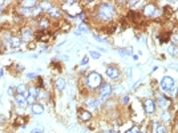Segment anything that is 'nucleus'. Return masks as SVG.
I'll return each mask as SVG.
<instances>
[{
  "label": "nucleus",
  "instance_id": "1",
  "mask_svg": "<svg viewBox=\"0 0 178 133\" xmlns=\"http://www.w3.org/2000/svg\"><path fill=\"white\" fill-rule=\"evenodd\" d=\"M113 16H114V8L108 3H104L97 8V17L100 20H110L113 19Z\"/></svg>",
  "mask_w": 178,
  "mask_h": 133
},
{
  "label": "nucleus",
  "instance_id": "2",
  "mask_svg": "<svg viewBox=\"0 0 178 133\" xmlns=\"http://www.w3.org/2000/svg\"><path fill=\"white\" fill-rule=\"evenodd\" d=\"M85 83H87V85L92 89L100 88V86L104 84L102 77H101V75L100 73H97V72H90L89 73V75L87 76V79H85Z\"/></svg>",
  "mask_w": 178,
  "mask_h": 133
},
{
  "label": "nucleus",
  "instance_id": "3",
  "mask_svg": "<svg viewBox=\"0 0 178 133\" xmlns=\"http://www.w3.org/2000/svg\"><path fill=\"white\" fill-rule=\"evenodd\" d=\"M159 85H161V89L165 92V93H168V95H174L173 92H174V85H176V81H174L171 77L165 76L164 79L161 80Z\"/></svg>",
  "mask_w": 178,
  "mask_h": 133
},
{
  "label": "nucleus",
  "instance_id": "4",
  "mask_svg": "<svg viewBox=\"0 0 178 133\" xmlns=\"http://www.w3.org/2000/svg\"><path fill=\"white\" fill-rule=\"evenodd\" d=\"M110 93H112V86H110V84H108V83H104V84L100 86V96H101V100H99V104L104 100V98L106 97V96H109Z\"/></svg>",
  "mask_w": 178,
  "mask_h": 133
},
{
  "label": "nucleus",
  "instance_id": "5",
  "mask_svg": "<svg viewBox=\"0 0 178 133\" xmlns=\"http://www.w3.org/2000/svg\"><path fill=\"white\" fill-rule=\"evenodd\" d=\"M144 108H145V112L152 114L156 112V101L153 98H146L145 103H144Z\"/></svg>",
  "mask_w": 178,
  "mask_h": 133
},
{
  "label": "nucleus",
  "instance_id": "6",
  "mask_svg": "<svg viewBox=\"0 0 178 133\" xmlns=\"http://www.w3.org/2000/svg\"><path fill=\"white\" fill-rule=\"evenodd\" d=\"M156 12H157V7L154 4H146L145 8H144V16L152 17L156 15Z\"/></svg>",
  "mask_w": 178,
  "mask_h": 133
},
{
  "label": "nucleus",
  "instance_id": "7",
  "mask_svg": "<svg viewBox=\"0 0 178 133\" xmlns=\"http://www.w3.org/2000/svg\"><path fill=\"white\" fill-rule=\"evenodd\" d=\"M106 75H108V77H110V79H118L120 77V71L117 69L116 67H108L106 68Z\"/></svg>",
  "mask_w": 178,
  "mask_h": 133
},
{
  "label": "nucleus",
  "instance_id": "8",
  "mask_svg": "<svg viewBox=\"0 0 178 133\" xmlns=\"http://www.w3.org/2000/svg\"><path fill=\"white\" fill-rule=\"evenodd\" d=\"M156 104H157L158 107H161V108H166L168 105L170 104V101H169L168 97H165V96L159 95L158 97H157V101H156Z\"/></svg>",
  "mask_w": 178,
  "mask_h": 133
},
{
  "label": "nucleus",
  "instance_id": "9",
  "mask_svg": "<svg viewBox=\"0 0 178 133\" xmlns=\"http://www.w3.org/2000/svg\"><path fill=\"white\" fill-rule=\"evenodd\" d=\"M16 92L20 95H24L25 97H28L29 96V92H28V86H27L25 84H19L16 86Z\"/></svg>",
  "mask_w": 178,
  "mask_h": 133
},
{
  "label": "nucleus",
  "instance_id": "10",
  "mask_svg": "<svg viewBox=\"0 0 178 133\" xmlns=\"http://www.w3.org/2000/svg\"><path fill=\"white\" fill-rule=\"evenodd\" d=\"M15 101H16L17 105H20V107H25L27 105V97L24 95L17 93L16 96H15Z\"/></svg>",
  "mask_w": 178,
  "mask_h": 133
},
{
  "label": "nucleus",
  "instance_id": "11",
  "mask_svg": "<svg viewBox=\"0 0 178 133\" xmlns=\"http://www.w3.org/2000/svg\"><path fill=\"white\" fill-rule=\"evenodd\" d=\"M31 109H32V113L33 114H43L44 113V107H43L41 104H33L32 107H31Z\"/></svg>",
  "mask_w": 178,
  "mask_h": 133
},
{
  "label": "nucleus",
  "instance_id": "12",
  "mask_svg": "<svg viewBox=\"0 0 178 133\" xmlns=\"http://www.w3.org/2000/svg\"><path fill=\"white\" fill-rule=\"evenodd\" d=\"M10 45L11 48H19L21 45V39L20 38H16V36H12V38L10 39Z\"/></svg>",
  "mask_w": 178,
  "mask_h": 133
},
{
  "label": "nucleus",
  "instance_id": "13",
  "mask_svg": "<svg viewBox=\"0 0 178 133\" xmlns=\"http://www.w3.org/2000/svg\"><path fill=\"white\" fill-rule=\"evenodd\" d=\"M79 117L82 120V121H89L92 116H90V112H89V110H81L80 109L79 110Z\"/></svg>",
  "mask_w": 178,
  "mask_h": 133
},
{
  "label": "nucleus",
  "instance_id": "14",
  "mask_svg": "<svg viewBox=\"0 0 178 133\" xmlns=\"http://www.w3.org/2000/svg\"><path fill=\"white\" fill-rule=\"evenodd\" d=\"M21 38H23V40H25V41H29V39L32 38V31H31V28H24L21 31Z\"/></svg>",
  "mask_w": 178,
  "mask_h": 133
},
{
  "label": "nucleus",
  "instance_id": "15",
  "mask_svg": "<svg viewBox=\"0 0 178 133\" xmlns=\"http://www.w3.org/2000/svg\"><path fill=\"white\" fill-rule=\"evenodd\" d=\"M55 85H56V88L59 89V91H64V88H65L67 83H65V80H64L63 77H59V79L56 80V83H55Z\"/></svg>",
  "mask_w": 178,
  "mask_h": 133
},
{
  "label": "nucleus",
  "instance_id": "16",
  "mask_svg": "<svg viewBox=\"0 0 178 133\" xmlns=\"http://www.w3.org/2000/svg\"><path fill=\"white\" fill-rule=\"evenodd\" d=\"M48 14H49V16H52V17H60V15H61V11L59 10L57 7H51V10L48 11Z\"/></svg>",
  "mask_w": 178,
  "mask_h": 133
},
{
  "label": "nucleus",
  "instance_id": "17",
  "mask_svg": "<svg viewBox=\"0 0 178 133\" xmlns=\"http://www.w3.org/2000/svg\"><path fill=\"white\" fill-rule=\"evenodd\" d=\"M21 5H23V8H28V10H31V8L36 7V2H23Z\"/></svg>",
  "mask_w": 178,
  "mask_h": 133
},
{
  "label": "nucleus",
  "instance_id": "18",
  "mask_svg": "<svg viewBox=\"0 0 178 133\" xmlns=\"http://www.w3.org/2000/svg\"><path fill=\"white\" fill-rule=\"evenodd\" d=\"M28 92H29L31 96H33V97H39V89L36 88V86H29Z\"/></svg>",
  "mask_w": 178,
  "mask_h": 133
},
{
  "label": "nucleus",
  "instance_id": "19",
  "mask_svg": "<svg viewBox=\"0 0 178 133\" xmlns=\"http://www.w3.org/2000/svg\"><path fill=\"white\" fill-rule=\"evenodd\" d=\"M39 26L41 27V28H47V27L49 26V23H48V20H47V19H44V17H43V19L39 21Z\"/></svg>",
  "mask_w": 178,
  "mask_h": 133
},
{
  "label": "nucleus",
  "instance_id": "20",
  "mask_svg": "<svg viewBox=\"0 0 178 133\" xmlns=\"http://www.w3.org/2000/svg\"><path fill=\"white\" fill-rule=\"evenodd\" d=\"M27 104H31V105H33V104H36V97H33V96H28L27 97Z\"/></svg>",
  "mask_w": 178,
  "mask_h": 133
},
{
  "label": "nucleus",
  "instance_id": "21",
  "mask_svg": "<svg viewBox=\"0 0 178 133\" xmlns=\"http://www.w3.org/2000/svg\"><path fill=\"white\" fill-rule=\"evenodd\" d=\"M97 104H99V101H96V100H93V98H90V100H88V105L90 108H96L97 107Z\"/></svg>",
  "mask_w": 178,
  "mask_h": 133
},
{
  "label": "nucleus",
  "instance_id": "22",
  "mask_svg": "<svg viewBox=\"0 0 178 133\" xmlns=\"http://www.w3.org/2000/svg\"><path fill=\"white\" fill-rule=\"evenodd\" d=\"M157 133H166V126L162 124V125L157 126Z\"/></svg>",
  "mask_w": 178,
  "mask_h": 133
},
{
  "label": "nucleus",
  "instance_id": "23",
  "mask_svg": "<svg viewBox=\"0 0 178 133\" xmlns=\"http://www.w3.org/2000/svg\"><path fill=\"white\" fill-rule=\"evenodd\" d=\"M126 133H140V126L138 125H134L132 129H129Z\"/></svg>",
  "mask_w": 178,
  "mask_h": 133
},
{
  "label": "nucleus",
  "instance_id": "24",
  "mask_svg": "<svg viewBox=\"0 0 178 133\" xmlns=\"http://www.w3.org/2000/svg\"><path fill=\"white\" fill-rule=\"evenodd\" d=\"M20 12H21V14H23V15H27V16L32 14V11H31V10H28V8H23V7L20 8Z\"/></svg>",
  "mask_w": 178,
  "mask_h": 133
},
{
  "label": "nucleus",
  "instance_id": "25",
  "mask_svg": "<svg viewBox=\"0 0 178 133\" xmlns=\"http://www.w3.org/2000/svg\"><path fill=\"white\" fill-rule=\"evenodd\" d=\"M89 55H90L93 59H100V53L96 51H89Z\"/></svg>",
  "mask_w": 178,
  "mask_h": 133
},
{
  "label": "nucleus",
  "instance_id": "26",
  "mask_svg": "<svg viewBox=\"0 0 178 133\" xmlns=\"http://www.w3.org/2000/svg\"><path fill=\"white\" fill-rule=\"evenodd\" d=\"M41 11H43L41 7H40V5H37V7H35V8L32 10V15H39Z\"/></svg>",
  "mask_w": 178,
  "mask_h": 133
},
{
  "label": "nucleus",
  "instance_id": "27",
  "mask_svg": "<svg viewBox=\"0 0 178 133\" xmlns=\"http://www.w3.org/2000/svg\"><path fill=\"white\" fill-rule=\"evenodd\" d=\"M43 132H44V128H43V126H39V128L32 129V132L31 133H43Z\"/></svg>",
  "mask_w": 178,
  "mask_h": 133
},
{
  "label": "nucleus",
  "instance_id": "28",
  "mask_svg": "<svg viewBox=\"0 0 178 133\" xmlns=\"http://www.w3.org/2000/svg\"><path fill=\"white\" fill-rule=\"evenodd\" d=\"M170 40H171V41H173L176 45H178V35H177V33H176V35H173V36H171Z\"/></svg>",
  "mask_w": 178,
  "mask_h": 133
},
{
  "label": "nucleus",
  "instance_id": "29",
  "mask_svg": "<svg viewBox=\"0 0 178 133\" xmlns=\"http://www.w3.org/2000/svg\"><path fill=\"white\" fill-rule=\"evenodd\" d=\"M79 29H81L82 32H87V31H88V27L85 26L84 23H81V24H80V26H79Z\"/></svg>",
  "mask_w": 178,
  "mask_h": 133
},
{
  "label": "nucleus",
  "instance_id": "30",
  "mask_svg": "<svg viewBox=\"0 0 178 133\" xmlns=\"http://www.w3.org/2000/svg\"><path fill=\"white\" fill-rule=\"evenodd\" d=\"M169 52H170L171 55L177 53V47H173V45H171V47H169Z\"/></svg>",
  "mask_w": 178,
  "mask_h": 133
},
{
  "label": "nucleus",
  "instance_id": "31",
  "mask_svg": "<svg viewBox=\"0 0 178 133\" xmlns=\"http://www.w3.org/2000/svg\"><path fill=\"white\" fill-rule=\"evenodd\" d=\"M88 61H89V59L88 57H84L81 61H80V65H85V64H88Z\"/></svg>",
  "mask_w": 178,
  "mask_h": 133
},
{
  "label": "nucleus",
  "instance_id": "32",
  "mask_svg": "<svg viewBox=\"0 0 178 133\" xmlns=\"http://www.w3.org/2000/svg\"><path fill=\"white\" fill-rule=\"evenodd\" d=\"M162 120H169V117H170V116H169V113L168 112H165V113H162Z\"/></svg>",
  "mask_w": 178,
  "mask_h": 133
},
{
  "label": "nucleus",
  "instance_id": "33",
  "mask_svg": "<svg viewBox=\"0 0 178 133\" xmlns=\"http://www.w3.org/2000/svg\"><path fill=\"white\" fill-rule=\"evenodd\" d=\"M35 47H36V43H29V44H28V48L29 49H33Z\"/></svg>",
  "mask_w": 178,
  "mask_h": 133
},
{
  "label": "nucleus",
  "instance_id": "34",
  "mask_svg": "<svg viewBox=\"0 0 178 133\" xmlns=\"http://www.w3.org/2000/svg\"><path fill=\"white\" fill-rule=\"evenodd\" d=\"M27 77H28V79H33V77H36V73H28Z\"/></svg>",
  "mask_w": 178,
  "mask_h": 133
},
{
  "label": "nucleus",
  "instance_id": "35",
  "mask_svg": "<svg viewBox=\"0 0 178 133\" xmlns=\"http://www.w3.org/2000/svg\"><path fill=\"white\" fill-rule=\"evenodd\" d=\"M128 101H129V97H124V98H122V103H124V104H126Z\"/></svg>",
  "mask_w": 178,
  "mask_h": 133
},
{
  "label": "nucleus",
  "instance_id": "36",
  "mask_svg": "<svg viewBox=\"0 0 178 133\" xmlns=\"http://www.w3.org/2000/svg\"><path fill=\"white\" fill-rule=\"evenodd\" d=\"M3 76V68H0V77Z\"/></svg>",
  "mask_w": 178,
  "mask_h": 133
},
{
  "label": "nucleus",
  "instance_id": "37",
  "mask_svg": "<svg viewBox=\"0 0 178 133\" xmlns=\"http://www.w3.org/2000/svg\"><path fill=\"white\" fill-rule=\"evenodd\" d=\"M177 95H178V91H177Z\"/></svg>",
  "mask_w": 178,
  "mask_h": 133
}]
</instances>
